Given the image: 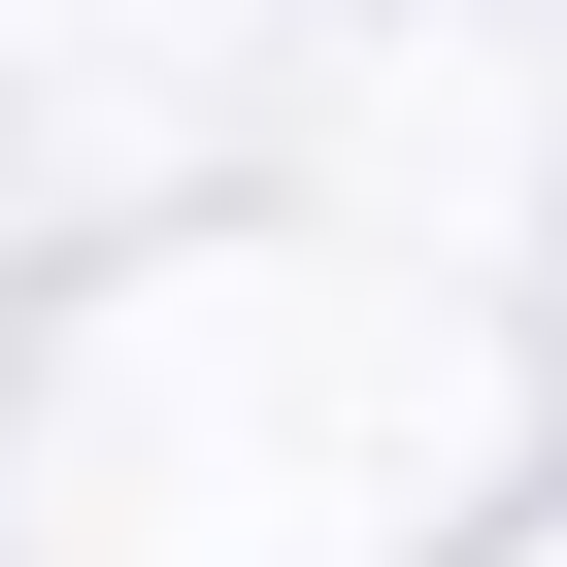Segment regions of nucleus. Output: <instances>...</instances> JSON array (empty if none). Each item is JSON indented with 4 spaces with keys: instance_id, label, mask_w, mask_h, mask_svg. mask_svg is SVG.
<instances>
[]
</instances>
